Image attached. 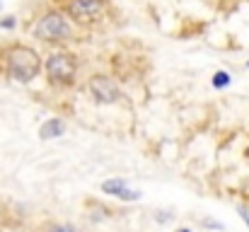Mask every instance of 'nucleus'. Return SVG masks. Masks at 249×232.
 <instances>
[{
  "label": "nucleus",
  "instance_id": "f257e3e1",
  "mask_svg": "<svg viewBox=\"0 0 249 232\" xmlns=\"http://www.w3.org/2000/svg\"><path fill=\"white\" fill-rule=\"evenodd\" d=\"M5 66H7V75L17 82H32L41 71V58L34 49L15 44L5 51Z\"/></svg>",
  "mask_w": 249,
  "mask_h": 232
},
{
  "label": "nucleus",
  "instance_id": "f03ea898",
  "mask_svg": "<svg viewBox=\"0 0 249 232\" xmlns=\"http://www.w3.org/2000/svg\"><path fill=\"white\" fill-rule=\"evenodd\" d=\"M46 75L51 82L56 85H73L75 82V73H78V58L73 54H66V51H58V54H51L46 58Z\"/></svg>",
  "mask_w": 249,
  "mask_h": 232
},
{
  "label": "nucleus",
  "instance_id": "7ed1b4c3",
  "mask_svg": "<svg viewBox=\"0 0 249 232\" xmlns=\"http://www.w3.org/2000/svg\"><path fill=\"white\" fill-rule=\"evenodd\" d=\"M71 22L61 15V12H46L39 22H36V27H34V34H36V39H41V41H61V39H68L71 36Z\"/></svg>",
  "mask_w": 249,
  "mask_h": 232
},
{
  "label": "nucleus",
  "instance_id": "20e7f679",
  "mask_svg": "<svg viewBox=\"0 0 249 232\" xmlns=\"http://www.w3.org/2000/svg\"><path fill=\"white\" fill-rule=\"evenodd\" d=\"M104 5H107L104 0H71L68 2V15L78 24H92L104 12Z\"/></svg>",
  "mask_w": 249,
  "mask_h": 232
},
{
  "label": "nucleus",
  "instance_id": "39448f33",
  "mask_svg": "<svg viewBox=\"0 0 249 232\" xmlns=\"http://www.w3.org/2000/svg\"><path fill=\"white\" fill-rule=\"evenodd\" d=\"M89 92H92V97H94L99 104H114V102H119V97H121L119 85L107 75L92 77V80H89Z\"/></svg>",
  "mask_w": 249,
  "mask_h": 232
},
{
  "label": "nucleus",
  "instance_id": "423d86ee",
  "mask_svg": "<svg viewBox=\"0 0 249 232\" xmlns=\"http://www.w3.org/2000/svg\"><path fill=\"white\" fill-rule=\"evenodd\" d=\"M102 189H104L107 194H111V196L121 198V201H138V198H141V194H138V191H133V189H128V186H126V181H121V179H109V181H104V184H102Z\"/></svg>",
  "mask_w": 249,
  "mask_h": 232
},
{
  "label": "nucleus",
  "instance_id": "0eeeda50",
  "mask_svg": "<svg viewBox=\"0 0 249 232\" xmlns=\"http://www.w3.org/2000/svg\"><path fill=\"white\" fill-rule=\"evenodd\" d=\"M63 131H66V124H63L61 119H49V121L39 128V136H41L44 141H51V138L63 136Z\"/></svg>",
  "mask_w": 249,
  "mask_h": 232
},
{
  "label": "nucleus",
  "instance_id": "6e6552de",
  "mask_svg": "<svg viewBox=\"0 0 249 232\" xmlns=\"http://www.w3.org/2000/svg\"><path fill=\"white\" fill-rule=\"evenodd\" d=\"M225 85H230V73H225V71H220V73H215V77H213V87H218V89H223Z\"/></svg>",
  "mask_w": 249,
  "mask_h": 232
},
{
  "label": "nucleus",
  "instance_id": "1a4fd4ad",
  "mask_svg": "<svg viewBox=\"0 0 249 232\" xmlns=\"http://www.w3.org/2000/svg\"><path fill=\"white\" fill-rule=\"evenodd\" d=\"M44 232H78L73 225H66V223H58V225H49Z\"/></svg>",
  "mask_w": 249,
  "mask_h": 232
},
{
  "label": "nucleus",
  "instance_id": "9d476101",
  "mask_svg": "<svg viewBox=\"0 0 249 232\" xmlns=\"http://www.w3.org/2000/svg\"><path fill=\"white\" fill-rule=\"evenodd\" d=\"M0 27H5V29H12V27H15V17H5V19H0Z\"/></svg>",
  "mask_w": 249,
  "mask_h": 232
},
{
  "label": "nucleus",
  "instance_id": "9b49d317",
  "mask_svg": "<svg viewBox=\"0 0 249 232\" xmlns=\"http://www.w3.org/2000/svg\"><path fill=\"white\" fill-rule=\"evenodd\" d=\"M203 225H206V228H215V230H223V225H220V223H215V220H203Z\"/></svg>",
  "mask_w": 249,
  "mask_h": 232
},
{
  "label": "nucleus",
  "instance_id": "f8f14e48",
  "mask_svg": "<svg viewBox=\"0 0 249 232\" xmlns=\"http://www.w3.org/2000/svg\"><path fill=\"white\" fill-rule=\"evenodd\" d=\"M242 220H245V223L249 225V213H247V211H242Z\"/></svg>",
  "mask_w": 249,
  "mask_h": 232
},
{
  "label": "nucleus",
  "instance_id": "ddd939ff",
  "mask_svg": "<svg viewBox=\"0 0 249 232\" xmlns=\"http://www.w3.org/2000/svg\"><path fill=\"white\" fill-rule=\"evenodd\" d=\"M177 232H191V230H184V228H181V230H177Z\"/></svg>",
  "mask_w": 249,
  "mask_h": 232
},
{
  "label": "nucleus",
  "instance_id": "4468645a",
  "mask_svg": "<svg viewBox=\"0 0 249 232\" xmlns=\"http://www.w3.org/2000/svg\"><path fill=\"white\" fill-rule=\"evenodd\" d=\"M247 66H249V63H247Z\"/></svg>",
  "mask_w": 249,
  "mask_h": 232
}]
</instances>
